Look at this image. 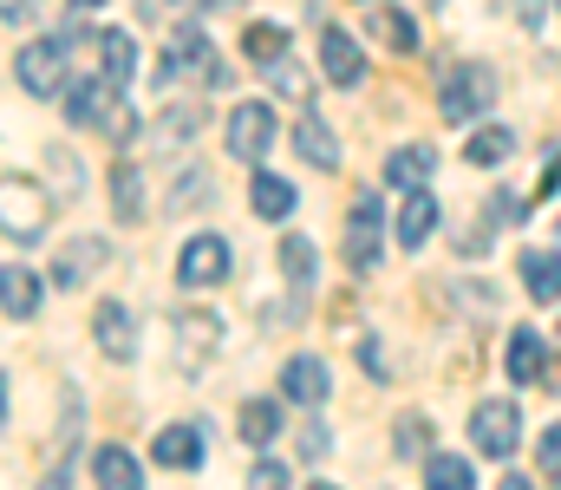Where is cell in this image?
I'll list each match as a JSON object with an SVG mask.
<instances>
[{
  "instance_id": "obj_36",
  "label": "cell",
  "mask_w": 561,
  "mask_h": 490,
  "mask_svg": "<svg viewBox=\"0 0 561 490\" xmlns=\"http://www.w3.org/2000/svg\"><path fill=\"white\" fill-rule=\"evenodd\" d=\"M536 458H542V478H549V485H561V425H549V432H542Z\"/></svg>"
},
{
  "instance_id": "obj_2",
  "label": "cell",
  "mask_w": 561,
  "mask_h": 490,
  "mask_svg": "<svg viewBox=\"0 0 561 490\" xmlns=\"http://www.w3.org/2000/svg\"><path fill=\"white\" fill-rule=\"evenodd\" d=\"M66 59H72V39H66V33H59V39H26V46L13 53V79H20V92H33V99L66 92Z\"/></svg>"
},
{
  "instance_id": "obj_28",
  "label": "cell",
  "mask_w": 561,
  "mask_h": 490,
  "mask_svg": "<svg viewBox=\"0 0 561 490\" xmlns=\"http://www.w3.org/2000/svg\"><path fill=\"white\" fill-rule=\"evenodd\" d=\"M373 33H379L392 53H412V46H419V26H412V13H399V7H379V13H373Z\"/></svg>"
},
{
  "instance_id": "obj_38",
  "label": "cell",
  "mask_w": 561,
  "mask_h": 490,
  "mask_svg": "<svg viewBox=\"0 0 561 490\" xmlns=\"http://www.w3.org/2000/svg\"><path fill=\"white\" fill-rule=\"evenodd\" d=\"M249 485H262V490L287 485V465H275V458H262V465H255V478H249Z\"/></svg>"
},
{
  "instance_id": "obj_24",
  "label": "cell",
  "mask_w": 561,
  "mask_h": 490,
  "mask_svg": "<svg viewBox=\"0 0 561 490\" xmlns=\"http://www.w3.org/2000/svg\"><path fill=\"white\" fill-rule=\"evenodd\" d=\"M437 170V151L431 145H405V151H392L386 158V176L399 183V190H424V176Z\"/></svg>"
},
{
  "instance_id": "obj_17",
  "label": "cell",
  "mask_w": 561,
  "mask_h": 490,
  "mask_svg": "<svg viewBox=\"0 0 561 490\" xmlns=\"http://www.w3.org/2000/svg\"><path fill=\"white\" fill-rule=\"evenodd\" d=\"M216 340H222V321H216V315H183V321H176V360H183V366H203V360L216 353Z\"/></svg>"
},
{
  "instance_id": "obj_30",
  "label": "cell",
  "mask_w": 561,
  "mask_h": 490,
  "mask_svg": "<svg viewBox=\"0 0 561 490\" xmlns=\"http://www.w3.org/2000/svg\"><path fill=\"white\" fill-rule=\"evenodd\" d=\"M262 72H268V86H275L280 99H294V105H307V99H313V86H307V72L294 66V53H280L275 66H262Z\"/></svg>"
},
{
  "instance_id": "obj_32",
  "label": "cell",
  "mask_w": 561,
  "mask_h": 490,
  "mask_svg": "<svg viewBox=\"0 0 561 490\" xmlns=\"http://www.w3.org/2000/svg\"><path fill=\"white\" fill-rule=\"evenodd\" d=\"M510 151H516V132H510V125H490V132H477V138H470V151H463V158H470V163H503Z\"/></svg>"
},
{
  "instance_id": "obj_35",
  "label": "cell",
  "mask_w": 561,
  "mask_h": 490,
  "mask_svg": "<svg viewBox=\"0 0 561 490\" xmlns=\"http://www.w3.org/2000/svg\"><path fill=\"white\" fill-rule=\"evenodd\" d=\"M203 196H209V176L190 163V176H176V183H170V209H183V203H203Z\"/></svg>"
},
{
  "instance_id": "obj_5",
  "label": "cell",
  "mask_w": 561,
  "mask_h": 490,
  "mask_svg": "<svg viewBox=\"0 0 561 490\" xmlns=\"http://www.w3.org/2000/svg\"><path fill=\"white\" fill-rule=\"evenodd\" d=\"M183 72H203L209 86H222V79H229L203 26H176V33H170V53H163V86H176Z\"/></svg>"
},
{
  "instance_id": "obj_4",
  "label": "cell",
  "mask_w": 561,
  "mask_h": 490,
  "mask_svg": "<svg viewBox=\"0 0 561 490\" xmlns=\"http://www.w3.org/2000/svg\"><path fill=\"white\" fill-rule=\"evenodd\" d=\"M118 99H125V86L112 79V72H92V79H79L72 86V99H66V118L72 125H85V132H112L125 112H118Z\"/></svg>"
},
{
  "instance_id": "obj_21",
  "label": "cell",
  "mask_w": 561,
  "mask_h": 490,
  "mask_svg": "<svg viewBox=\"0 0 561 490\" xmlns=\"http://www.w3.org/2000/svg\"><path fill=\"white\" fill-rule=\"evenodd\" d=\"M249 203H255V216H262V223H287L300 196H294V183H280L275 170H255V190H249Z\"/></svg>"
},
{
  "instance_id": "obj_34",
  "label": "cell",
  "mask_w": 561,
  "mask_h": 490,
  "mask_svg": "<svg viewBox=\"0 0 561 490\" xmlns=\"http://www.w3.org/2000/svg\"><path fill=\"white\" fill-rule=\"evenodd\" d=\"M424 445H431V425H424L419 412H405V419H399V438H392V452H399V458H424Z\"/></svg>"
},
{
  "instance_id": "obj_20",
  "label": "cell",
  "mask_w": 561,
  "mask_h": 490,
  "mask_svg": "<svg viewBox=\"0 0 561 490\" xmlns=\"http://www.w3.org/2000/svg\"><path fill=\"white\" fill-rule=\"evenodd\" d=\"M280 275H287L294 295H307V288L320 282V255H313L307 236H280Z\"/></svg>"
},
{
  "instance_id": "obj_15",
  "label": "cell",
  "mask_w": 561,
  "mask_h": 490,
  "mask_svg": "<svg viewBox=\"0 0 561 490\" xmlns=\"http://www.w3.org/2000/svg\"><path fill=\"white\" fill-rule=\"evenodd\" d=\"M150 458H157L163 471H196V465H203V432H196V425H170V432H157Z\"/></svg>"
},
{
  "instance_id": "obj_29",
  "label": "cell",
  "mask_w": 561,
  "mask_h": 490,
  "mask_svg": "<svg viewBox=\"0 0 561 490\" xmlns=\"http://www.w3.org/2000/svg\"><path fill=\"white\" fill-rule=\"evenodd\" d=\"M112 203H118V216H125V223H138V216H144V176H138V163H118V170H112Z\"/></svg>"
},
{
  "instance_id": "obj_11",
  "label": "cell",
  "mask_w": 561,
  "mask_h": 490,
  "mask_svg": "<svg viewBox=\"0 0 561 490\" xmlns=\"http://www.w3.org/2000/svg\"><path fill=\"white\" fill-rule=\"evenodd\" d=\"M320 66H327V79H333L340 92L366 86V59H359V39H353V33H340V26H327V33H320Z\"/></svg>"
},
{
  "instance_id": "obj_27",
  "label": "cell",
  "mask_w": 561,
  "mask_h": 490,
  "mask_svg": "<svg viewBox=\"0 0 561 490\" xmlns=\"http://www.w3.org/2000/svg\"><path fill=\"white\" fill-rule=\"evenodd\" d=\"M424 478H431L437 490H470V485H477L470 458H457V452H437V458H424Z\"/></svg>"
},
{
  "instance_id": "obj_26",
  "label": "cell",
  "mask_w": 561,
  "mask_h": 490,
  "mask_svg": "<svg viewBox=\"0 0 561 490\" xmlns=\"http://www.w3.org/2000/svg\"><path fill=\"white\" fill-rule=\"evenodd\" d=\"M99 53H105V72H112L118 86H131V72H138V39H131L125 26H112V33H99Z\"/></svg>"
},
{
  "instance_id": "obj_22",
  "label": "cell",
  "mask_w": 561,
  "mask_h": 490,
  "mask_svg": "<svg viewBox=\"0 0 561 490\" xmlns=\"http://www.w3.org/2000/svg\"><path fill=\"white\" fill-rule=\"evenodd\" d=\"M92 478L105 490H131V485H144V465H138L131 445H105V452L92 458Z\"/></svg>"
},
{
  "instance_id": "obj_10",
  "label": "cell",
  "mask_w": 561,
  "mask_h": 490,
  "mask_svg": "<svg viewBox=\"0 0 561 490\" xmlns=\"http://www.w3.org/2000/svg\"><path fill=\"white\" fill-rule=\"evenodd\" d=\"M105 262H112V242H105V236H72V242L59 249V262H53V282H59V288H79V282H92Z\"/></svg>"
},
{
  "instance_id": "obj_39",
  "label": "cell",
  "mask_w": 561,
  "mask_h": 490,
  "mask_svg": "<svg viewBox=\"0 0 561 490\" xmlns=\"http://www.w3.org/2000/svg\"><path fill=\"white\" fill-rule=\"evenodd\" d=\"M490 223H496V229H503V223H516V196H510V190H496V196H490Z\"/></svg>"
},
{
  "instance_id": "obj_9",
  "label": "cell",
  "mask_w": 561,
  "mask_h": 490,
  "mask_svg": "<svg viewBox=\"0 0 561 490\" xmlns=\"http://www.w3.org/2000/svg\"><path fill=\"white\" fill-rule=\"evenodd\" d=\"M268 145H275V112L268 105H236L229 112V158H242V163H262L268 158Z\"/></svg>"
},
{
  "instance_id": "obj_6",
  "label": "cell",
  "mask_w": 561,
  "mask_h": 490,
  "mask_svg": "<svg viewBox=\"0 0 561 490\" xmlns=\"http://www.w3.org/2000/svg\"><path fill=\"white\" fill-rule=\"evenodd\" d=\"M229 269H236V255H229L222 236H190L176 249V282L183 288H216V282H229Z\"/></svg>"
},
{
  "instance_id": "obj_8",
  "label": "cell",
  "mask_w": 561,
  "mask_h": 490,
  "mask_svg": "<svg viewBox=\"0 0 561 490\" xmlns=\"http://www.w3.org/2000/svg\"><path fill=\"white\" fill-rule=\"evenodd\" d=\"M379 236H386V209H379V196H359L346 216V269L353 275L379 269Z\"/></svg>"
},
{
  "instance_id": "obj_40",
  "label": "cell",
  "mask_w": 561,
  "mask_h": 490,
  "mask_svg": "<svg viewBox=\"0 0 561 490\" xmlns=\"http://www.w3.org/2000/svg\"><path fill=\"white\" fill-rule=\"evenodd\" d=\"M561 190V145H556V163H542V196H556Z\"/></svg>"
},
{
  "instance_id": "obj_33",
  "label": "cell",
  "mask_w": 561,
  "mask_h": 490,
  "mask_svg": "<svg viewBox=\"0 0 561 490\" xmlns=\"http://www.w3.org/2000/svg\"><path fill=\"white\" fill-rule=\"evenodd\" d=\"M196 132H203V112L196 105H170L163 125H157V145H190Z\"/></svg>"
},
{
  "instance_id": "obj_37",
  "label": "cell",
  "mask_w": 561,
  "mask_h": 490,
  "mask_svg": "<svg viewBox=\"0 0 561 490\" xmlns=\"http://www.w3.org/2000/svg\"><path fill=\"white\" fill-rule=\"evenodd\" d=\"M327 445H333V438H327V425H320V419H313V425H300V452H307V458H327Z\"/></svg>"
},
{
  "instance_id": "obj_7",
  "label": "cell",
  "mask_w": 561,
  "mask_h": 490,
  "mask_svg": "<svg viewBox=\"0 0 561 490\" xmlns=\"http://www.w3.org/2000/svg\"><path fill=\"white\" fill-rule=\"evenodd\" d=\"M0 203H7V242H13V249H20V242H39V229H46V196H39L20 170H7Z\"/></svg>"
},
{
  "instance_id": "obj_41",
  "label": "cell",
  "mask_w": 561,
  "mask_h": 490,
  "mask_svg": "<svg viewBox=\"0 0 561 490\" xmlns=\"http://www.w3.org/2000/svg\"><path fill=\"white\" fill-rule=\"evenodd\" d=\"M85 7H99V0H85Z\"/></svg>"
},
{
  "instance_id": "obj_3",
  "label": "cell",
  "mask_w": 561,
  "mask_h": 490,
  "mask_svg": "<svg viewBox=\"0 0 561 490\" xmlns=\"http://www.w3.org/2000/svg\"><path fill=\"white\" fill-rule=\"evenodd\" d=\"M470 445H477L483 458L510 465V458H516V445H523V412H516L510 399H483V406L470 412Z\"/></svg>"
},
{
  "instance_id": "obj_16",
  "label": "cell",
  "mask_w": 561,
  "mask_h": 490,
  "mask_svg": "<svg viewBox=\"0 0 561 490\" xmlns=\"http://www.w3.org/2000/svg\"><path fill=\"white\" fill-rule=\"evenodd\" d=\"M0 301H7V321H33L39 315V275L20 269V262H7L0 269Z\"/></svg>"
},
{
  "instance_id": "obj_25",
  "label": "cell",
  "mask_w": 561,
  "mask_h": 490,
  "mask_svg": "<svg viewBox=\"0 0 561 490\" xmlns=\"http://www.w3.org/2000/svg\"><path fill=\"white\" fill-rule=\"evenodd\" d=\"M236 432H242L255 452H268V445H275V432H280V406H275V399H249V406H242V419H236Z\"/></svg>"
},
{
  "instance_id": "obj_19",
  "label": "cell",
  "mask_w": 561,
  "mask_h": 490,
  "mask_svg": "<svg viewBox=\"0 0 561 490\" xmlns=\"http://www.w3.org/2000/svg\"><path fill=\"white\" fill-rule=\"evenodd\" d=\"M392 223H399V242H405V249H424L431 229H437V203H431V190H405V209H399Z\"/></svg>"
},
{
  "instance_id": "obj_23",
  "label": "cell",
  "mask_w": 561,
  "mask_h": 490,
  "mask_svg": "<svg viewBox=\"0 0 561 490\" xmlns=\"http://www.w3.org/2000/svg\"><path fill=\"white\" fill-rule=\"evenodd\" d=\"M294 151L313 163V170H340V138H333L320 118H300V125H294Z\"/></svg>"
},
{
  "instance_id": "obj_14",
  "label": "cell",
  "mask_w": 561,
  "mask_h": 490,
  "mask_svg": "<svg viewBox=\"0 0 561 490\" xmlns=\"http://www.w3.org/2000/svg\"><path fill=\"white\" fill-rule=\"evenodd\" d=\"M92 340H99L105 360H131V353H138V321H131V308H125V301H99Z\"/></svg>"
},
{
  "instance_id": "obj_31",
  "label": "cell",
  "mask_w": 561,
  "mask_h": 490,
  "mask_svg": "<svg viewBox=\"0 0 561 490\" xmlns=\"http://www.w3.org/2000/svg\"><path fill=\"white\" fill-rule=\"evenodd\" d=\"M242 53H249L255 66H275L280 53H287V26H249V33H242Z\"/></svg>"
},
{
  "instance_id": "obj_13",
  "label": "cell",
  "mask_w": 561,
  "mask_h": 490,
  "mask_svg": "<svg viewBox=\"0 0 561 490\" xmlns=\"http://www.w3.org/2000/svg\"><path fill=\"white\" fill-rule=\"evenodd\" d=\"M280 392H287L294 406H320V399L333 392V373H327V360H320V353H294V360L280 366Z\"/></svg>"
},
{
  "instance_id": "obj_12",
  "label": "cell",
  "mask_w": 561,
  "mask_h": 490,
  "mask_svg": "<svg viewBox=\"0 0 561 490\" xmlns=\"http://www.w3.org/2000/svg\"><path fill=\"white\" fill-rule=\"evenodd\" d=\"M503 366H510L516 386H549V346H542V333L536 327H516L510 346H503Z\"/></svg>"
},
{
  "instance_id": "obj_1",
  "label": "cell",
  "mask_w": 561,
  "mask_h": 490,
  "mask_svg": "<svg viewBox=\"0 0 561 490\" xmlns=\"http://www.w3.org/2000/svg\"><path fill=\"white\" fill-rule=\"evenodd\" d=\"M437 105H444V125H477L496 105V72L490 66H450L437 86Z\"/></svg>"
},
{
  "instance_id": "obj_18",
  "label": "cell",
  "mask_w": 561,
  "mask_h": 490,
  "mask_svg": "<svg viewBox=\"0 0 561 490\" xmlns=\"http://www.w3.org/2000/svg\"><path fill=\"white\" fill-rule=\"evenodd\" d=\"M523 288L536 301H561V249H523Z\"/></svg>"
}]
</instances>
